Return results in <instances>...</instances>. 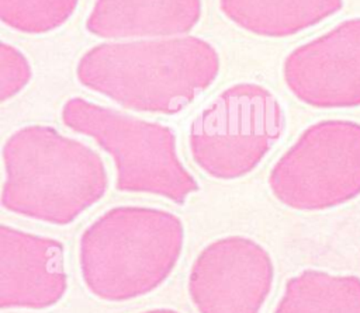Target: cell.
<instances>
[{
	"mask_svg": "<svg viewBox=\"0 0 360 313\" xmlns=\"http://www.w3.org/2000/svg\"><path fill=\"white\" fill-rule=\"evenodd\" d=\"M221 70V56L193 35L104 41L77 60L76 79L124 109L174 115L207 91Z\"/></svg>",
	"mask_w": 360,
	"mask_h": 313,
	"instance_id": "obj_1",
	"label": "cell"
},
{
	"mask_svg": "<svg viewBox=\"0 0 360 313\" xmlns=\"http://www.w3.org/2000/svg\"><path fill=\"white\" fill-rule=\"evenodd\" d=\"M283 79L291 94L309 107H359L360 18L292 49L283 62Z\"/></svg>",
	"mask_w": 360,
	"mask_h": 313,
	"instance_id": "obj_8",
	"label": "cell"
},
{
	"mask_svg": "<svg viewBox=\"0 0 360 313\" xmlns=\"http://www.w3.org/2000/svg\"><path fill=\"white\" fill-rule=\"evenodd\" d=\"M273 313H360V278L304 269L288 278Z\"/></svg>",
	"mask_w": 360,
	"mask_h": 313,
	"instance_id": "obj_12",
	"label": "cell"
},
{
	"mask_svg": "<svg viewBox=\"0 0 360 313\" xmlns=\"http://www.w3.org/2000/svg\"><path fill=\"white\" fill-rule=\"evenodd\" d=\"M273 197L295 211H323L360 194V124L343 119L308 126L270 170Z\"/></svg>",
	"mask_w": 360,
	"mask_h": 313,
	"instance_id": "obj_6",
	"label": "cell"
},
{
	"mask_svg": "<svg viewBox=\"0 0 360 313\" xmlns=\"http://www.w3.org/2000/svg\"><path fill=\"white\" fill-rule=\"evenodd\" d=\"M222 14L262 38L297 35L342 8V0H218Z\"/></svg>",
	"mask_w": 360,
	"mask_h": 313,
	"instance_id": "obj_11",
	"label": "cell"
},
{
	"mask_svg": "<svg viewBox=\"0 0 360 313\" xmlns=\"http://www.w3.org/2000/svg\"><path fill=\"white\" fill-rule=\"evenodd\" d=\"M1 160V208L53 226L73 223L110 184L98 152L51 125L15 129L3 143Z\"/></svg>",
	"mask_w": 360,
	"mask_h": 313,
	"instance_id": "obj_2",
	"label": "cell"
},
{
	"mask_svg": "<svg viewBox=\"0 0 360 313\" xmlns=\"http://www.w3.org/2000/svg\"><path fill=\"white\" fill-rule=\"evenodd\" d=\"M138 313H180V312L176 309H172V307H153V309L142 310Z\"/></svg>",
	"mask_w": 360,
	"mask_h": 313,
	"instance_id": "obj_15",
	"label": "cell"
},
{
	"mask_svg": "<svg viewBox=\"0 0 360 313\" xmlns=\"http://www.w3.org/2000/svg\"><path fill=\"white\" fill-rule=\"evenodd\" d=\"M77 4L79 0H0V21L20 34L42 35L60 28Z\"/></svg>",
	"mask_w": 360,
	"mask_h": 313,
	"instance_id": "obj_13",
	"label": "cell"
},
{
	"mask_svg": "<svg viewBox=\"0 0 360 313\" xmlns=\"http://www.w3.org/2000/svg\"><path fill=\"white\" fill-rule=\"evenodd\" d=\"M274 262L263 244L243 234L210 241L187 277L197 313H260L274 282Z\"/></svg>",
	"mask_w": 360,
	"mask_h": 313,
	"instance_id": "obj_7",
	"label": "cell"
},
{
	"mask_svg": "<svg viewBox=\"0 0 360 313\" xmlns=\"http://www.w3.org/2000/svg\"><path fill=\"white\" fill-rule=\"evenodd\" d=\"M68 291L60 240L0 225V310H44Z\"/></svg>",
	"mask_w": 360,
	"mask_h": 313,
	"instance_id": "obj_9",
	"label": "cell"
},
{
	"mask_svg": "<svg viewBox=\"0 0 360 313\" xmlns=\"http://www.w3.org/2000/svg\"><path fill=\"white\" fill-rule=\"evenodd\" d=\"M184 240V223L170 211L143 205L112 206L80 234L82 281L103 302L142 298L169 279Z\"/></svg>",
	"mask_w": 360,
	"mask_h": 313,
	"instance_id": "obj_3",
	"label": "cell"
},
{
	"mask_svg": "<svg viewBox=\"0 0 360 313\" xmlns=\"http://www.w3.org/2000/svg\"><path fill=\"white\" fill-rule=\"evenodd\" d=\"M285 131V112L263 84L239 81L224 88L188 128L194 164L219 181L239 180L259 167Z\"/></svg>",
	"mask_w": 360,
	"mask_h": 313,
	"instance_id": "obj_5",
	"label": "cell"
},
{
	"mask_svg": "<svg viewBox=\"0 0 360 313\" xmlns=\"http://www.w3.org/2000/svg\"><path fill=\"white\" fill-rule=\"evenodd\" d=\"M202 0H94L84 27L105 41L188 35L200 22Z\"/></svg>",
	"mask_w": 360,
	"mask_h": 313,
	"instance_id": "obj_10",
	"label": "cell"
},
{
	"mask_svg": "<svg viewBox=\"0 0 360 313\" xmlns=\"http://www.w3.org/2000/svg\"><path fill=\"white\" fill-rule=\"evenodd\" d=\"M60 119L70 131L91 138L111 157L118 192L153 195L181 206L200 191L197 178L180 159L172 126L83 97L68 98Z\"/></svg>",
	"mask_w": 360,
	"mask_h": 313,
	"instance_id": "obj_4",
	"label": "cell"
},
{
	"mask_svg": "<svg viewBox=\"0 0 360 313\" xmlns=\"http://www.w3.org/2000/svg\"><path fill=\"white\" fill-rule=\"evenodd\" d=\"M32 79V65L27 55L13 44L0 41V102L17 97Z\"/></svg>",
	"mask_w": 360,
	"mask_h": 313,
	"instance_id": "obj_14",
	"label": "cell"
}]
</instances>
